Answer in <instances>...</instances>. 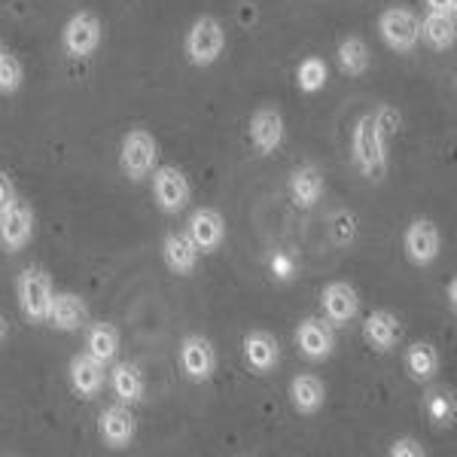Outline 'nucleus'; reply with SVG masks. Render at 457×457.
I'll return each mask as SVG.
<instances>
[{"label": "nucleus", "mask_w": 457, "mask_h": 457, "mask_svg": "<svg viewBox=\"0 0 457 457\" xmlns=\"http://www.w3.org/2000/svg\"><path fill=\"white\" fill-rule=\"evenodd\" d=\"M353 165H357L360 174L372 183L385 180V174H387V141L378 135L370 113L353 129Z\"/></svg>", "instance_id": "obj_1"}, {"label": "nucleus", "mask_w": 457, "mask_h": 457, "mask_svg": "<svg viewBox=\"0 0 457 457\" xmlns=\"http://www.w3.org/2000/svg\"><path fill=\"white\" fill-rule=\"evenodd\" d=\"M226 49V31L220 25V19L213 16H202L193 21V28L187 31V40H183V53H187V62L195 64V68H211Z\"/></svg>", "instance_id": "obj_2"}, {"label": "nucleus", "mask_w": 457, "mask_h": 457, "mask_svg": "<svg viewBox=\"0 0 457 457\" xmlns=\"http://www.w3.org/2000/svg\"><path fill=\"white\" fill-rule=\"evenodd\" d=\"M159 162V144L156 137L146 129H131L129 135L122 137V150H120V168L129 180L141 183L144 177L153 174Z\"/></svg>", "instance_id": "obj_3"}, {"label": "nucleus", "mask_w": 457, "mask_h": 457, "mask_svg": "<svg viewBox=\"0 0 457 457\" xmlns=\"http://www.w3.org/2000/svg\"><path fill=\"white\" fill-rule=\"evenodd\" d=\"M53 281L43 269L37 265H28L16 281V296H19V308L21 314L31 323H43L49 314V302H53Z\"/></svg>", "instance_id": "obj_4"}, {"label": "nucleus", "mask_w": 457, "mask_h": 457, "mask_svg": "<svg viewBox=\"0 0 457 457\" xmlns=\"http://www.w3.org/2000/svg\"><path fill=\"white\" fill-rule=\"evenodd\" d=\"M378 34L394 53H411L421 40V19L405 6H390L378 19Z\"/></svg>", "instance_id": "obj_5"}, {"label": "nucleus", "mask_w": 457, "mask_h": 457, "mask_svg": "<svg viewBox=\"0 0 457 457\" xmlns=\"http://www.w3.org/2000/svg\"><path fill=\"white\" fill-rule=\"evenodd\" d=\"M34 235V211L25 198H12L6 208H0V245L10 253H19Z\"/></svg>", "instance_id": "obj_6"}, {"label": "nucleus", "mask_w": 457, "mask_h": 457, "mask_svg": "<svg viewBox=\"0 0 457 457\" xmlns=\"http://www.w3.org/2000/svg\"><path fill=\"white\" fill-rule=\"evenodd\" d=\"M101 34H104V25L95 12H77V16L68 19L62 31V46L71 58H88L95 49L101 46Z\"/></svg>", "instance_id": "obj_7"}, {"label": "nucleus", "mask_w": 457, "mask_h": 457, "mask_svg": "<svg viewBox=\"0 0 457 457\" xmlns=\"http://www.w3.org/2000/svg\"><path fill=\"white\" fill-rule=\"evenodd\" d=\"M403 250H405V256H409V262H415V265L436 262L439 250H442V235H439L436 223L427 217L411 220L403 235Z\"/></svg>", "instance_id": "obj_8"}, {"label": "nucleus", "mask_w": 457, "mask_h": 457, "mask_svg": "<svg viewBox=\"0 0 457 457\" xmlns=\"http://www.w3.org/2000/svg\"><path fill=\"white\" fill-rule=\"evenodd\" d=\"M189 180L180 168L174 165H156L153 168V195H156V204L165 213H177L189 204Z\"/></svg>", "instance_id": "obj_9"}, {"label": "nucleus", "mask_w": 457, "mask_h": 457, "mask_svg": "<svg viewBox=\"0 0 457 457\" xmlns=\"http://www.w3.org/2000/svg\"><path fill=\"white\" fill-rule=\"evenodd\" d=\"M187 235L193 238L198 253H213L226 241V220L217 208H198L193 211L187 223Z\"/></svg>", "instance_id": "obj_10"}, {"label": "nucleus", "mask_w": 457, "mask_h": 457, "mask_svg": "<svg viewBox=\"0 0 457 457\" xmlns=\"http://www.w3.org/2000/svg\"><path fill=\"white\" fill-rule=\"evenodd\" d=\"M180 370L189 381H208L217 372V351L204 336H187L180 342Z\"/></svg>", "instance_id": "obj_11"}, {"label": "nucleus", "mask_w": 457, "mask_h": 457, "mask_svg": "<svg viewBox=\"0 0 457 457\" xmlns=\"http://www.w3.org/2000/svg\"><path fill=\"white\" fill-rule=\"evenodd\" d=\"M320 308H323V317H327L333 327H348L360 312V296L348 281H333L323 287Z\"/></svg>", "instance_id": "obj_12"}, {"label": "nucleus", "mask_w": 457, "mask_h": 457, "mask_svg": "<svg viewBox=\"0 0 457 457\" xmlns=\"http://www.w3.org/2000/svg\"><path fill=\"white\" fill-rule=\"evenodd\" d=\"M296 345L308 360H327L336 348V329L327 317H305L296 329Z\"/></svg>", "instance_id": "obj_13"}, {"label": "nucleus", "mask_w": 457, "mask_h": 457, "mask_svg": "<svg viewBox=\"0 0 457 457\" xmlns=\"http://www.w3.org/2000/svg\"><path fill=\"white\" fill-rule=\"evenodd\" d=\"M135 415H131V409L125 403H116V405H107L104 411H101L98 418V433L101 439H104L107 448H129L131 439H135Z\"/></svg>", "instance_id": "obj_14"}, {"label": "nucleus", "mask_w": 457, "mask_h": 457, "mask_svg": "<svg viewBox=\"0 0 457 457\" xmlns=\"http://www.w3.org/2000/svg\"><path fill=\"white\" fill-rule=\"evenodd\" d=\"M241 348H245V363L256 375L275 372L278 363H281V345H278V338L271 333H265V329H250Z\"/></svg>", "instance_id": "obj_15"}, {"label": "nucleus", "mask_w": 457, "mask_h": 457, "mask_svg": "<svg viewBox=\"0 0 457 457\" xmlns=\"http://www.w3.org/2000/svg\"><path fill=\"white\" fill-rule=\"evenodd\" d=\"M46 323L62 333H77L88 323V305L83 296L77 293H53V302H49V314Z\"/></svg>", "instance_id": "obj_16"}, {"label": "nucleus", "mask_w": 457, "mask_h": 457, "mask_svg": "<svg viewBox=\"0 0 457 457\" xmlns=\"http://www.w3.org/2000/svg\"><path fill=\"white\" fill-rule=\"evenodd\" d=\"M284 141V116L278 107H260L250 116V144L256 146V153L269 156L275 153Z\"/></svg>", "instance_id": "obj_17"}, {"label": "nucleus", "mask_w": 457, "mask_h": 457, "mask_svg": "<svg viewBox=\"0 0 457 457\" xmlns=\"http://www.w3.org/2000/svg\"><path fill=\"white\" fill-rule=\"evenodd\" d=\"M323 187H327V180H323V171L314 162H305L290 174V198L299 211H312L320 202Z\"/></svg>", "instance_id": "obj_18"}, {"label": "nucleus", "mask_w": 457, "mask_h": 457, "mask_svg": "<svg viewBox=\"0 0 457 457\" xmlns=\"http://www.w3.org/2000/svg\"><path fill=\"white\" fill-rule=\"evenodd\" d=\"M71 385L77 390L79 396H86V400H92V396H98L101 390L107 385V372H104V363L101 360H95L92 353H77V357L71 360Z\"/></svg>", "instance_id": "obj_19"}, {"label": "nucleus", "mask_w": 457, "mask_h": 457, "mask_svg": "<svg viewBox=\"0 0 457 457\" xmlns=\"http://www.w3.org/2000/svg\"><path fill=\"white\" fill-rule=\"evenodd\" d=\"M363 338L370 342V348L375 351H394L403 338V323L396 314L390 312H372L363 320Z\"/></svg>", "instance_id": "obj_20"}, {"label": "nucleus", "mask_w": 457, "mask_h": 457, "mask_svg": "<svg viewBox=\"0 0 457 457\" xmlns=\"http://www.w3.org/2000/svg\"><path fill=\"white\" fill-rule=\"evenodd\" d=\"M162 256L174 275H193L198 265V247L187 232H168L162 241Z\"/></svg>", "instance_id": "obj_21"}, {"label": "nucleus", "mask_w": 457, "mask_h": 457, "mask_svg": "<svg viewBox=\"0 0 457 457\" xmlns=\"http://www.w3.org/2000/svg\"><path fill=\"white\" fill-rule=\"evenodd\" d=\"M290 403L299 415H317L327 403V385L317 375L305 372L290 381Z\"/></svg>", "instance_id": "obj_22"}, {"label": "nucleus", "mask_w": 457, "mask_h": 457, "mask_svg": "<svg viewBox=\"0 0 457 457\" xmlns=\"http://www.w3.org/2000/svg\"><path fill=\"white\" fill-rule=\"evenodd\" d=\"M439 351L430 342H415L405 348V372L411 381H433L439 375Z\"/></svg>", "instance_id": "obj_23"}, {"label": "nucleus", "mask_w": 457, "mask_h": 457, "mask_svg": "<svg viewBox=\"0 0 457 457\" xmlns=\"http://www.w3.org/2000/svg\"><path fill=\"white\" fill-rule=\"evenodd\" d=\"M421 37L427 40V46L439 49V53H445V49L454 46L457 40V21L452 12H427L421 19Z\"/></svg>", "instance_id": "obj_24"}, {"label": "nucleus", "mask_w": 457, "mask_h": 457, "mask_svg": "<svg viewBox=\"0 0 457 457\" xmlns=\"http://www.w3.org/2000/svg\"><path fill=\"white\" fill-rule=\"evenodd\" d=\"M86 351L92 353L95 360H101L104 366L113 363L116 353H120V329L107 320L92 323L86 333Z\"/></svg>", "instance_id": "obj_25"}, {"label": "nucleus", "mask_w": 457, "mask_h": 457, "mask_svg": "<svg viewBox=\"0 0 457 457\" xmlns=\"http://www.w3.org/2000/svg\"><path fill=\"white\" fill-rule=\"evenodd\" d=\"M424 415L436 430L442 427H452L457 418V400L452 387H430L424 394Z\"/></svg>", "instance_id": "obj_26"}, {"label": "nucleus", "mask_w": 457, "mask_h": 457, "mask_svg": "<svg viewBox=\"0 0 457 457\" xmlns=\"http://www.w3.org/2000/svg\"><path fill=\"white\" fill-rule=\"evenodd\" d=\"M110 387H113L116 400L125 405L141 403L144 396V372L135 363H116V370L110 372Z\"/></svg>", "instance_id": "obj_27"}, {"label": "nucleus", "mask_w": 457, "mask_h": 457, "mask_svg": "<svg viewBox=\"0 0 457 457\" xmlns=\"http://www.w3.org/2000/svg\"><path fill=\"white\" fill-rule=\"evenodd\" d=\"M370 46H366L363 37H345L338 43V68L348 77H363L370 71Z\"/></svg>", "instance_id": "obj_28"}, {"label": "nucleus", "mask_w": 457, "mask_h": 457, "mask_svg": "<svg viewBox=\"0 0 457 457\" xmlns=\"http://www.w3.org/2000/svg\"><path fill=\"white\" fill-rule=\"evenodd\" d=\"M327 77H329L327 62L317 58V55L302 58L299 68H296V86H299V92H305V95L320 92V88L327 86Z\"/></svg>", "instance_id": "obj_29"}, {"label": "nucleus", "mask_w": 457, "mask_h": 457, "mask_svg": "<svg viewBox=\"0 0 457 457\" xmlns=\"http://www.w3.org/2000/svg\"><path fill=\"white\" fill-rule=\"evenodd\" d=\"M21 83H25V68H21V62L16 55L4 53V58H0V95L19 92Z\"/></svg>", "instance_id": "obj_30"}, {"label": "nucleus", "mask_w": 457, "mask_h": 457, "mask_svg": "<svg viewBox=\"0 0 457 457\" xmlns=\"http://www.w3.org/2000/svg\"><path fill=\"white\" fill-rule=\"evenodd\" d=\"M372 116V125L378 129V135L385 137H394L396 131H400V125H403V116H400V110L396 107H387V104H381L375 113H370Z\"/></svg>", "instance_id": "obj_31"}, {"label": "nucleus", "mask_w": 457, "mask_h": 457, "mask_svg": "<svg viewBox=\"0 0 457 457\" xmlns=\"http://www.w3.org/2000/svg\"><path fill=\"white\" fill-rule=\"evenodd\" d=\"M387 454L390 457H424V448L415 436H400V439L390 442Z\"/></svg>", "instance_id": "obj_32"}, {"label": "nucleus", "mask_w": 457, "mask_h": 457, "mask_svg": "<svg viewBox=\"0 0 457 457\" xmlns=\"http://www.w3.org/2000/svg\"><path fill=\"white\" fill-rule=\"evenodd\" d=\"M16 198V187H12V177L6 171H0V208H6V204Z\"/></svg>", "instance_id": "obj_33"}, {"label": "nucleus", "mask_w": 457, "mask_h": 457, "mask_svg": "<svg viewBox=\"0 0 457 457\" xmlns=\"http://www.w3.org/2000/svg\"><path fill=\"white\" fill-rule=\"evenodd\" d=\"M427 6H430L433 12H457V0H424Z\"/></svg>", "instance_id": "obj_34"}, {"label": "nucleus", "mask_w": 457, "mask_h": 457, "mask_svg": "<svg viewBox=\"0 0 457 457\" xmlns=\"http://www.w3.org/2000/svg\"><path fill=\"white\" fill-rule=\"evenodd\" d=\"M457 281H452V284H448V302H452V312H454V308H457Z\"/></svg>", "instance_id": "obj_35"}, {"label": "nucleus", "mask_w": 457, "mask_h": 457, "mask_svg": "<svg viewBox=\"0 0 457 457\" xmlns=\"http://www.w3.org/2000/svg\"><path fill=\"white\" fill-rule=\"evenodd\" d=\"M6 336H10V327H6V317L0 314V342H4Z\"/></svg>", "instance_id": "obj_36"}, {"label": "nucleus", "mask_w": 457, "mask_h": 457, "mask_svg": "<svg viewBox=\"0 0 457 457\" xmlns=\"http://www.w3.org/2000/svg\"><path fill=\"white\" fill-rule=\"evenodd\" d=\"M4 53H6V49H4V43H0V58H4Z\"/></svg>", "instance_id": "obj_37"}]
</instances>
